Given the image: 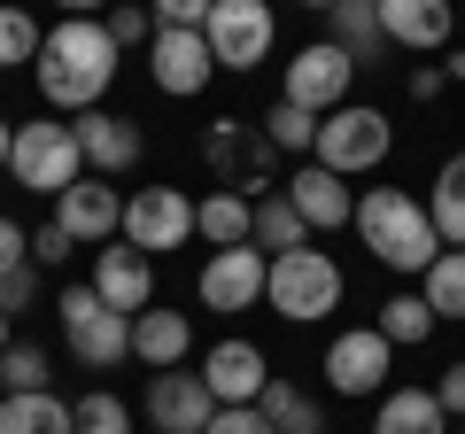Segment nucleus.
Listing matches in <instances>:
<instances>
[{
	"label": "nucleus",
	"instance_id": "32",
	"mask_svg": "<svg viewBox=\"0 0 465 434\" xmlns=\"http://www.w3.org/2000/svg\"><path fill=\"white\" fill-rule=\"evenodd\" d=\"M0 388H8V396H47V350L8 341V357H0Z\"/></svg>",
	"mask_w": 465,
	"mask_h": 434
},
{
	"label": "nucleus",
	"instance_id": "13",
	"mask_svg": "<svg viewBox=\"0 0 465 434\" xmlns=\"http://www.w3.org/2000/svg\"><path fill=\"white\" fill-rule=\"evenodd\" d=\"M148 419H155V434H210L217 396H210L202 372H155L148 380Z\"/></svg>",
	"mask_w": 465,
	"mask_h": 434
},
{
	"label": "nucleus",
	"instance_id": "35",
	"mask_svg": "<svg viewBox=\"0 0 465 434\" xmlns=\"http://www.w3.org/2000/svg\"><path fill=\"white\" fill-rule=\"evenodd\" d=\"M32 302H39V264L0 271V318H8V311H32Z\"/></svg>",
	"mask_w": 465,
	"mask_h": 434
},
{
	"label": "nucleus",
	"instance_id": "18",
	"mask_svg": "<svg viewBox=\"0 0 465 434\" xmlns=\"http://www.w3.org/2000/svg\"><path fill=\"white\" fill-rule=\"evenodd\" d=\"M202 380H210L217 403H256L272 388V365H264L256 341H217V350L202 357Z\"/></svg>",
	"mask_w": 465,
	"mask_h": 434
},
{
	"label": "nucleus",
	"instance_id": "23",
	"mask_svg": "<svg viewBox=\"0 0 465 434\" xmlns=\"http://www.w3.org/2000/svg\"><path fill=\"white\" fill-rule=\"evenodd\" d=\"M194 233L210 241V249H249L256 202H241V194H202V202H194Z\"/></svg>",
	"mask_w": 465,
	"mask_h": 434
},
{
	"label": "nucleus",
	"instance_id": "29",
	"mask_svg": "<svg viewBox=\"0 0 465 434\" xmlns=\"http://www.w3.org/2000/svg\"><path fill=\"white\" fill-rule=\"evenodd\" d=\"M419 302L434 311V326H442V318H465V249H442L419 271Z\"/></svg>",
	"mask_w": 465,
	"mask_h": 434
},
{
	"label": "nucleus",
	"instance_id": "3",
	"mask_svg": "<svg viewBox=\"0 0 465 434\" xmlns=\"http://www.w3.org/2000/svg\"><path fill=\"white\" fill-rule=\"evenodd\" d=\"M202 163L217 171V194H241V202L280 194V148H272L264 124H249V117H217L210 133H202Z\"/></svg>",
	"mask_w": 465,
	"mask_h": 434
},
{
	"label": "nucleus",
	"instance_id": "33",
	"mask_svg": "<svg viewBox=\"0 0 465 434\" xmlns=\"http://www.w3.org/2000/svg\"><path fill=\"white\" fill-rule=\"evenodd\" d=\"M39 63V24L24 8H0V70H24Z\"/></svg>",
	"mask_w": 465,
	"mask_h": 434
},
{
	"label": "nucleus",
	"instance_id": "17",
	"mask_svg": "<svg viewBox=\"0 0 465 434\" xmlns=\"http://www.w3.org/2000/svg\"><path fill=\"white\" fill-rule=\"evenodd\" d=\"M280 194L295 202V217L311 225V233H341L349 217H357V202H349V179H333V171H318V163H295V179H287Z\"/></svg>",
	"mask_w": 465,
	"mask_h": 434
},
{
	"label": "nucleus",
	"instance_id": "19",
	"mask_svg": "<svg viewBox=\"0 0 465 434\" xmlns=\"http://www.w3.org/2000/svg\"><path fill=\"white\" fill-rule=\"evenodd\" d=\"M381 8V39L388 47H450V32H458V16H450V0H372Z\"/></svg>",
	"mask_w": 465,
	"mask_h": 434
},
{
	"label": "nucleus",
	"instance_id": "5",
	"mask_svg": "<svg viewBox=\"0 0 465 434\" xmlns=\"http://www.w3.org/2000/svg\"><path fill=\"white\" fill-rule=\"evenodd\" d=\"M54 318H63V341H70V357L85 372H109V365L133 357V318H116L94 287H63L54 295Z\"/></svg>",
	"mask_w": 465,
	"mask_h": 434
},
{
	"label": "nucleus",
	"instance_id": "40",
	"mask_svg": "<svg viewBox=\"0 0 465 434\" xmlns=\"http://www.w3.org/2000/svg\"><path fill=\"white\" fill-rule=\"evenodd\" d=\"M434 403H442L450 419H465V365H450L442 380H434Z\"/></svg>",
	"mask_w": 465,
	"mask_h": 434
},
{
	"label": "nucleus",
	"instance_id": "4",
	"mask_svg": "<svg viewBox=\"0 0 465 434\" xmlns=\"http://www.w3.org/2000/svg\"><path fill=\"white\" fill-rule=\"evenodd\" d=\"M264 302L287 318V326H318V318L341 302V264L326 249H295V256H272V280Z\"/></svg>",
	"mask_w": 465,
	"mask_h": 434
},
{
	"label": "nucleus",
	"instance_id": "37",
	"mask_svg": "<svg viewBox=\"0 0 465 434\" xmlns=\"http://www.w3.org/2000/svg\"><path fill=\"white\" fill-rule=\"evenodd\" d=\"M109 39H116V47H140V39L155 47V16H140V8H116V16H109Z\"/></svg>",
	"mask_w": 465,
	"mask_h": 434
},
{
	"label": "nucleus",
	"instance_id": "38",
	"mask_svg": "<svg viewBox=\"0 0 465 434\" xmlns=\"http://www.w3.org/2000/svg\"><path fill=\"white\" fill-rule=\"evenodd\" d=\"M70 249H78V241H70V233H63V225H54V217H47V225H39V233H32V264H47V271H54V264H63V256H70Z\"/></svg>",
	"mask_w": 465,
	"mask_h": 434
},
{
	"label": "nucleus",
	"instance_id": "8",
	"mask_svg": "<svg viewBox=\"0 0 465 434\" xmlns=\"http://www.w3.org/2000/svg\"><path fill=\"white\" fill-rule=\"evenodd\" d=\"M202 39H210V63L217 70H256L272 54V39H280V24H272L264 0H210Z\"/></svg>",
	"mask_w": 465,
	"mask_h": 434
},
{
	"label": "nucleus",
	"instance_id": "42",
	"mask_svg": "<svg viewBox=\"0 0 465 434\" xmlns=\"http://www.w3.org/2000/svg\"><path fill=\"white\" fill-rule=\"evenodd\" d=\"M8 155H16V124L0 117V171H8Z\"/></svg>",
	"mask_w": 465,
	"mask_h": 434
},
{
	"label": "nucleus",
	"instance_id": "30",
	"mask_svg": "<svg viewBox=\"0 0 465 434\" xmlns=\"http://www.w3.org/2000/svg\"><path fill=\"white\" fill-rule=\"evenodd\" d=\"M434 334V311L419 295H396V302H381V341L388 350H419V341Z\"/></svg>",
	"mask_w": 465,
	"mask_h": 434
},
{
	"label": "nucleus",
	"instance_id": "36",
	"mask_svg": "<svg viewBox=\"0 0 465 434\" xmlns=\"http://www.w3.org/2000/svg\"><path fill=\"white\" fill-rule=\"evenodd\" d=\"M210 434H272V419L256 411V403H217V419H210Z\"/></svg>",
	"mask_w": 465,
	"mask_h": 434
},
{
	"label": "nucleus",
	"instance_id": "41",
	"mask_svg": "<svg viewBox=\"0 0 465 434\" xmlns=\"http://www.w3.org/2000/svg\"><path fill=\"white\" fill-rule=\"evenodd\" d=\"M442 85H450V78H442V63H434V70H411V101H434Z\"/></svg>",
	"mask_w": 465,
	"mask_h": 434
},
{
	"label": "nucleus",
	"instance_id": "43",
	"mask_svg": "<svg viewBox=\"0 0 465 434\" xmlns=\"http://www.w3.org/2000/svg\"><path fill=\"white\" fill-rule=\"evenodd\" d=\"M0 357H8V318H0Z\"/></svg>",
	"mask_w": 465,
	"mask_h": 434
},
{
	"label": "nucleus",
	"instance_id": "11",
	"mask_svg": "<svg viewBox=\"0 0 465 434\" xmlns=\"http://www.w3.org/2000/svg\"><path fill=\"white\" fill-rule=\"evenodd\" d=\"M388 341H381V326H357V334H333L326 341V388L333 396H381L388 388Z\"/></svg>",
	"mask_w": 465,
	"mask_h": 434
},
{
	"label": "nucleus",
	"instance_id": "16",
	"mask_svg": "<svg viewBox=\"0 0 465 434\" xmlns=\"http://www.w3.org/2000/svg\"><path fill=\"white\" fill-rule=\"evenodd\" d=\"M54 225H63L70 241H94V249H109V241L124 233V194H116L109 179H78L63 202H54Z\"/></svg>",
	"mask_w": 465,
	"mask_h": 434
},
{
	"label": "nucleus",
	"instance_id": "7",
	"mask_svg": "<svg viewBox=\"0 0 465 434\" xmlns=\"http://www.w3.org/2000/svg\"><path fill=\"white\" fill-rule=\"evenodd\" d=\"M388 148H396V133H388V117L372 109V101H349V109H333V117H318V171H333V179H357V171L388 163Z\"/></svg>",
	"mask_w": 465,
	"mask_h": 434
},
{
	"label": "nucleus",
	"instance_id": "28",
	"mask_svg": "<svg viewBox=\"0 0 465 434\" xmlns=\"http://www.w3.org/2000/svg\"><path fill=\"white\" fill-rule=\"evenodd\" d=\"M427 217H434V233H442V249H465V155H450V163L434 171Z\"/></svg>",
	"mask_w": 465,
	"mask_h": 434
},
{
	"label": "nucleus",
	"instance_id": "25",
	"mask_svg": "<svg viewBox=\"0 0 465 434\" xmlns=\"http://www.w3.org/2000/svg\"><path fill=\"white\" fill-rule=\"evenodd\" d=\"M256 411L272 419V434H326V411H318V396H302L295 380H280L272 372V388L256 396Z\"/></svg>",
	"mask_w": 465,
	"mask_h": 434
},
{
	"label": "nucleus",
	"instance_id": "12",
	"mask_svg": "<svg viewBox=\"0 0 465 434\" xmlns=\"http://www.w3.org/2000/svg\"><path fill=\"white\" fill-rule=\"evenodd\" d=\"M264 280H272V256L264 249H217L210 264H202V311H249V302H264Z\"/></svg>",
	"mask_w": 465,
	"mask_h": 434
},
{
	"label": "nucleus",
	"instance_id": "24",
	"mask_svg": "<svg viewBox=\"0 0 465 434\" xmlns=\"http://www.w3.org/2000/svg\"><path fill=\"white\" fill-rule=\"evenodd\" d=\"M0 434H78L63 396H0Z\"/></svg>",
	"mask_w": 465,
	"mask_h": 434
},
{
	"label": "nucleus",
	"instance_id": "9",
	"mask_svg": "<svg viewBox=\"0 0 465 434\" xmlns=\"http://www.w3.org/2000/svg\"><path fill=\"white\" fill-rule=\"evenodd\" d=\"M349 85H357V63H349L333 39H318V47H302L295 63H287L280 101H295V109H311V117H333V109H349Z\"/></svg>",
	"mask_w": 465,
	"mask_h": 434
},
{
	"label": "nucleus",
	"instance_id": "21",
	"mask_svg": "<svg viewBox=\"0 0 465 434\" xmlns=\"http://www.w3.org/2000/svg\"><path fill=\"white\" fill-rule=\"evenodd\" d=\"M194 350V326H186L179 311H140L133 318V357L155 372H179V357Z\"/></svg>",
	"mask_w": 465,
	"mask_h": 434
},
{
	"label": "nucleus",
	"instance_id": "10",
	"mask_svg": "<svg viewBox=\"0 0 465 434\" xmlns=\"http://www.w3.org/2000/svg\"><path fill=\"white\" fill-rule=\"evenodd\" d=\"M186 233H194V202H186L179 186H140V194L124 202V233H116V241H133V249L155 264V256L179 249Z\"/></svg>",
	"mask_w": 465,
	"mask_h": 434
},
{
	"label": "nucleus",
	"instance_id": "14",
	"mask_svg": "<svg viewBox=\"0 0 465 434\" xmlns=\"http://www.w3.org/2000/svg\"><path fill=\"white\" fill-rule=\"evenodd\" d=\"M85 287H94L116 318H140V311H148V295H155V264L133 249V241H109V249L94 256V280H85Z\"/></svg>",
	"mask_w": 465,
	"mask_h": 434
},
{
	"label": "nucleus",
	"instance_id": "26",
	"mask_svg": "<svg viewBox=\"0 0 465 434\" xmlns=\"http://www.w3.org/2000/svg\"><path fill=\"white\" fill-rule=\"evenodd\" d=\"M249 249H264V256H295V249H311V225L295 217V202H287V194H264V202H256V233H249Z\"/></svg>",
	"mask_w": 465,
	"mask_h": 434
},
{
	"label": "nucleus",
	"instance_id": "2",
	"mask_svg": "<svg viewBox=\"0 0 465 434\" xmlns=\"http://www.w3.org/2000/svg\"><path fill=\"white\" fill-rule=\"evenodd\" d=\"M357 233H365V249L381 256L388 271H427L434 256H442L434 217L419 210V194H403V186H372V194L357 202Z\"/></svg>",
	"mask_w": 465,
	"mask_h": 434
},
{
	"label": "nucleus",
	"instance_id": "20",
	"mask_svg": "<svg viewBox=\"0 0 465 434\" xmlns=\"http://www.w3.org/2000/svg\"><path fill=\"white\" fill-rule=\"evenodd\" d=\"M70 133H78V155H85V163L101 171V179H109V171H133L140 155H148V140H140V124H133V117H109V109H94V117H78Z\"/></svg>",
	"mask_w": 465,
	"mask_h": 434
},
{
	"label": "nucleus",
	"instance_id": "15",
	"mask_svg": "<svg viewBox=\"0 0 465 434\" xmlns=\"http://www.w3.org/2000/svg\"><path fill=\"white\" fill-rule=\"evenodd\" d=\"M148 70H155V94H171V101H194L202 85L217 78V63H210V39H202V32H155Z\"/></svg>",
	"mask_w": 465,
	"mask_h": 434
},
{
	"label": "nucleus",
	"instance_id": "34",
	"mask_svg": "<svg viewBox=\"0 0 465 434\" xmlns=\"http://www.w3.org/2000/svg\"><path fill=\"white\" fill-rule=\"evenodd\" d=\"M70 411H78V434H133V411H124L116 396H101V388H94V396H78Z\"/></svg>",
	"mask_w": 465,
	"mask_h": 434
},
{
	"label": "nucleus",
	"instance_id": "1",
	"mask_svg": "<svg viewBox=\"0 0 465 434\" xmlns=\"http://www.w3.org/2000/svg\"><path fill=\"white\" fill-rule=\"evenodd\" d=\"M32 70H39V101H47V109H78V117H94L101 94H109V78H116L109 24H94V16L54 24V32L39 39V63Z\"/></svg>",
	"mask_w": 465,
	"mask_h": 434
},
{
	"label": "nucleus",
	"instance_id": "31",
	"mask_svg": "<svg viewBox=\"0 0 465 434\" xmlns=\"http://www.w3.org/2000/svg\"><path fill=\"white\" fill-rule=\"evenodd\" d=\"M264 140H272L280 155H311V148H318V117H311V109H295V101H272Z\"/></svg>",
	"mask_w": 465,
	"mask_h": 434
},
{
	"label": "nucleus",
	"instance_id": "27",
	"mask_svg": "<svg viewBox=\"0 0 465 434\" xmlns=\"http://www.w3.org/2000/svg\"><path fill=\"white\" fill-rule=\"evenodd\" d=\"M333 47L349 54V63L365 70V63H381V8H372V0H341V8H333Z\"/></svg>",
	"mask_w": 465,
	"mask_h": 434
},
{
	"label": "nucleus",
	"instance_id": "22",
	"mask_svg": "<svg viewBox=\"0 0 465 434\" xmlns=\"http://www.w3.org/2000/svg\"><path fill=\"white\" fill-rule=\"evenodd\" d=\"M372 434H450V411L434 403V388H388Z\"/></svg>",
	"mask_w": 465,
	"mask_h": 434
},
{
	"label": "nucleus",
	"instance_id": "6",
	"mask_svg": "<svg viewBox=\"0 0 465 434\" xmlns=\"http://www.w3.org/2000/svg\"><path fill=\"white\" fill-rule=\"evenodd\" d=\"M8 179L24 186V194H54L63 202L70 186L85 179V155H78V133L70 124H16V155H8Z\"/></svg>",
	"mask_w": 465,
	"mask_h": 434
},
{
	"label": "nucleus",
	"instance_id": "39",
	"mask_svg": "<svg viewBox=\"0 0 465 434\" xmlns=\"http://www.w3.org/2000/svg\"><path fill=\"white\" fill-rule=\"evenodd\" d=\"M16 264H32V233L16 217H0V271H16Z\"/></svg>",
	"mask_w": 465,
	"mask_h": 434
}]
</instances>
